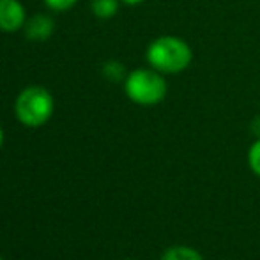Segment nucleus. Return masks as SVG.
Wrapping results in <instances>:
<instances>
[{"label":"nucleus","mask_w":260,"mask_h":260,"mask_svg":"<svg viewBox=\"0 0 260 260\" xmlns=\"http://www.w3.org/2000/svg\"><path fill=\"white\" fill-rule=\"evenodd\" d=\"M90 11L100 20H112L119 11L120 0H90Z\"/></svg>","instance_id":"obj_7"},{"label":"nucleus","mask_w":260,"mask_h":260,"mask_svg":"<svg viewBox=\"0 0 260 260\" xmlns=\"http://www.w3.org/2000/svg\"><path fill=\"white\" fill-rule=\"evenodd\" d=\"M251 131L257 135V138H260V117H257V119L253 120V124H251Z\"/></svg>","instance_id":"obj_11"},{"label":"nucleus","mask_w":260,"mask_h":260,"mask_svg":"<svg viewBox=\"0 0 260 260\" xmlns=\"http://www.w3.org/2000/svg\"><path fill=\"white\" fill-rule=\"evenodd\" d=\"M161 260H204L202 253L191 246H184V244H177V246H170L165 250L161 255Z\"/></svg>","instance_id":"obj_6"},{"label":"nucleus","mask_w":260,"mask_h":260,"mask_svg":"<svg viewBox=\"0 0 260 260\" xmlns=\"http://www.w3.org/2000/svg\"><path fill=\"white\" fill-rule=\"evenodd\" d=\"M0 260H4V258H2V257H0Z\"/></svg>","instance_id":"obj_15"},{"label":"nucleus","mask_w":260,"mask_h":260,"mask_svg":"<svg viewBox=\"0 0 260 260\" xmlns=\"http://www.w3.org/2000/svg\"><path fill=\"white\" fill-rule=\"evenodd\" d=\"M45 4L48 9L62 13V11H69L71 7H75L78 0H45Z\"/></svg>","instance_id":"obj_10"},{"label":"nucleus","mask_w":260,"mask_h":260,"mask_svg":"<svg viewBox=\"0 0 260 260\" xmlns=\"http://www.w3.org/2000/svg\"><path fill=\"white\" fill-rule=\"evenodd\" d=\"M248 165H250L251 172L260 177V138L251 144L250 151H248Z\"/></svg>","instance_id":"obj_9"},{"label":"nucleus","mask_w":260,"mask_h":260,"mask_svg":"<svg viewBox=\"0 0 260 260\" xmlns=\"http://www.w3.org/2000/svg\"><path fill=\"white\" fill-rule=\"evenodd\" d=\"M124 260H131V258H124Z\"/></svg>","instance_id":"obj_14"},{"label":"nucleus","mask_w":260,"mask_h":260,"mask_svg":"<svg viewBox=\"0 0 260 260\" xmlns=\"http://www.w3.org/2000/svg\"><path fill=\"white\" fill-rule=\"evenodd\" d=\"M122 4H126V6H140V4H144L145 0H120Z\"/></svg>","instance_id":"obj_12"},{"label":"nucleus","mask_w":260,"mask_h":260,"mask_svg":"<svg viewBox=\"0 0 260 260\" xmlns=\"http://www.w3.org/2000/svg\"><path fill=\"white\" fill-rule=\"evenodd\" d=\"M2 144H4V131H2V127H0V147H2Z\"/></svg>","instance_id":"obj_13"},{"label":"nucleus","mask_w":260,"mask_h":260,"mask_svg":"<svg viewBox=\"0 0 260 260\" xmlns=\"http://www.w3.org/2000/svg\"><path fill=\"white\" fill-rule=\"evenodd\" d=\"M27 11L20 0H0V32L13 34L25 27Z\"/></svg>","instance_id":"obj_4"},{"label":"nucleus","mask_w":260,"mask_h":260,"mask_svg":"<svg viewBox=\"0 0 260 260\" xmlns=\"http://www.w3.org/2000/svg\"><path fill=\"white\" fill-rule=\"evenodd\" d=\"M103 76L106 80H110V82H122V80H126L127 71L120 62L108 60L103 66Z\"/></svg>","instance_id":"obj_8"},{"label":"nucleus","mask_w":260,"mask_h":260,"mask_svg":"<svg viewBox=\"0 0 260 260\" xmlns=\"http://www.w3.org/2000/svg\"><path fill=\"white\" fill-rule=\"evenodd\" d=\"M25 36L32 41H46L55 30V21L46 14H36L25 23Z\"/></svg>","instance_id":"obj_5"},{"label":"nucleus","mask_w":260,"mask_h":260,"mask_svg":"<svg viewBox=\"0 0 260 260\" xmlns=\"http://www.w3.org/2000/svg\"><path fill=\"white\" fill-rule=\"evenodd\" d=\"M149 68L161 75H181L191 66L193 50L182 38L177 36H159L149 43L145 50Z\"/></svg>","instance_id":"obj_1"},{"label":"nucleus","mask_w":260,"mask_h":260,"mask_svg":"<svg viewBox=\"0 0 260 260\" xmlns=\"http://www.w3.org/2000/svg\"><path fill=\"white\" fill-rule=\"evenodd\" d=\"M55 101L48 89L41 85H30L18 94L14 101L16 119L27 127H39L53 115Z\"/></svg>","instance_id":"obj_3"},{"label":"nucleus","mask_w":260,"mask_h":260,"mask_svg":"<svg viewBox=\"0 0 260 260\" xmlns=\"http://www.w3.org/2000/svg\"><path fill=\"white\" fill-rule=\"evenodd\" d=\"M124 92L127 100L140 106L159 105L168 94L165 75L152 68H138L127 73L124 80Z\"/></svg>","instance_id":"obj_2"}]
</instances>
